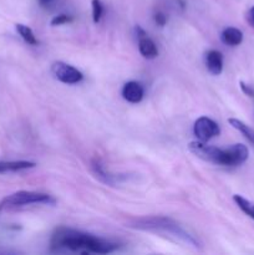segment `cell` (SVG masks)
Here are the masks:
<instances>
[{"mask_svg": "<svg viewBox=\"0 0 254 255\" xmlns=\"http://www.w3.org/2000/svg\"><path fill=\"white\" fill-rule=\"evenodd\" d=\"M51 248L56 251L66 249L70 252H77L80 254H109L116 251L119 244L76 229L61 227L52 234Z\"/></svg>", "mask_w": 254, "mask_h": 255, "instance_id": "cell-1", "label": "cell"}, {"mask_svg": "<svg viewBox=\"0 0 254 255\" xmlns=\"http://www.w3.org/2000/svg\"><path fill=\"white\" fill-rule=\"evenodd\" d=\"M128 227L139 229V231L159 232V233L169 234V236L174 237L176 239H179L183 243L194 247V248H199V246H201L198 239H196L192 234H189L176 221L167 218V217H143V218L134 219L131 226Z\"/></svg>", "mask_w": 254, "mask_h": 255, "instance_id": "cell-2", "label": "cell"}, {"mask_svg": "<svg viewBox=\"0 0 254 255\" xmlns=\"http://www.w3.org/2000/svg\"><path fill=\"white\" fill-rule=\"evenodd\" d=\"M55 199L51 196L41 192L19 191L10 194L1 202L2 207H22L29 204H54Z\"/></svg>", "mask_w": 254, "mask_h": 255, "instance_id": "cell-3", "label": "cell"}, {"mask_svg": "<svg viewBox=\"0 0 254 255\" xmlns=\"http://www.w3.org/2000/svg\"><path fill=\"white\" fill-rule=\"evenodd\" d=\"M189 151L203 161L223 166L224 163V149L218 147L209 146L202 141H193L188 146Z\"/></svg>", "mask_w": 254, "mask_h": 255, "instance_id": "cell-4", "label": "cell"}, {"mask_svg": "<svg viewBox=\"0 0 254 255\" xmlns=\"http://www.w3.org/2000/svg\"><path fill=\"white\" fill-rule=\"evenodd\" d=\"M51 71L59 81L67 85L77 84V82H80L84 79V75H82L81 71H79L76 67L71 66L69 64H65L62 61L54 62L51 66Z\"/></svg>", "mask_w": 254, "mask_h": 255, "instance_id": "cell-5", "label": "cell"}, {"mask_svg": "<svg viewBox=\"0 0 254 255\" xmlns=\"http://www.w3.org/2000/svg\"><path fill=\"white\" fill-rule=\"evenodd\" d=\"M194 136L202 142H207L212 139L213 137L218 136L221 133V128H219L218 124L214 122L213 120L208 119L206 116H202L194 122L193 126Z\"/></svg>", "mask_w": 254, "mask_h": 255, "instance_id": "cell-6", "label": "cell"}, {"mask_svg": "<svg viewBox=\"0 0 254 255\" xmlns=\"http://www.w3.org/2000/svg\"><path fill=\"white\" fill-rule=\"evenodd\" d=\"M224 166L236 167L241 166L248 159L249 151L246 144L236 143L224 149Z\"/></svg>", "mask_w": 254, "mask_h": 255, "instance_id": "cell-7", "label": "cell"}, {"mask_svg": "<svg viewBox=\"0 0 254 255\" xmlns=\"http://www.w3.org/2000/svg\"><path fill=\"white\" fill-rule=\"evenodd\" d=\"M144 95L143 87L141 84L136 81H129L125 84L124 89H122V96L126 101L131 102V104H138L142 101Z\"/></svg>", "mask_w": 254, "mask_h": 255, "instance_id": "cell-8", "label": "cell"}, {"mask_svg": "<svg viewBox=\"0 0 254 255\" xmlns=\"http://www.w3.org/2000/svg\"><path fill=\"white\" fill-rule=\"evenodd\" d=\"M206 66L212 75H219L223 70V55L218 50H209L206 55Z\"/></svg>", "mask_w": 254, "mask_h": 255, "instance_id": "cell-9", "label": "cell"}, {"mask_svg": "<svg viewBox=\"0 0 254 255\" xmlns=\"http://www.w3.org/2000/svg\"><path fill=\"white\" fill-rule=\"evenodd\" d=\"M34 167H36V163L30 161H0V173L19 172Z\"/></svg>", "mask_w": 254, "mask_h": 255, "instance_id": "cell-10", "label": "cell"}, {"mask_svg": "<svg viewBox=\"0 0 254 255\" xmlns=\"http://www.w3.org/2000/svg\"><path fill=\"white\" fill-rule=\"evenodd\" d=\"M138 50L142 56L149 60L154 59L158 55V50H157L156 44L149 37H147V35L138 37Z\"/></svg>", "mask_w": 254, "mask_h": 255, "instance_id": "cell-11", "label": "cell"}, {"mask_svg": "<svg viewBox=\"0 0 254 255\" xmlns=\"http://www.w3.org/2000/svg\"><path fill=\"white\" fill-rule=\"evenodd\" d=\"M222 41L229 46H237L243 41V32L236 27H227L222 32Z\"/></svg>", "mask_w": 254, "mask_h": 255, "instance_id": "cell-12", "label": "cell"}, {"mask_svg": "<svg viewBox=\"0 0 254 255\" xmlns=\"http://www.w3.org/2000/svg\"><path fill=\"white\" fill-rule=\"evenodd\" d=\"M233 201L236 202L237 206L239 207L242 212L247 214L248 217H251L252 219H254V203L253 202L248 201L244 197L239 196V194H234L233 196Z\"/></svg>", "mask_w": 254, "mask_h": 255, "instance_id": "cell-13", "label": "cell"}, {"mask_svg": "<svg viewBox=\"0 0 254 255\" xmlns=\"http://www.w3.org/2000/svg\"><path fill=\"white\" fill-rule=\"evenodd\" d=\"M228 122L231 124L232 127H234V128L238 129L242 134H244V137H246L247 139H249L252 143H254V129H252L251 127L247 126L246 124H243V122L239 121V120L237 119H229Z\"/></svg>", "mask_w": 254, "mask_h": 255, "instance_id": "cell-14", "label": "cell"}, {"mask_svg": "<svg viewBox=\"0 0 254 255\" xmlns=\"http://www.w3.org/2000/svg\"><path fill=\"white\" fill-rule=\"evenodd\" d=\"M16 30L20 36L30 45H37V40L32 30L24 24H16Z\"/></svg>", "mask_w": 254, "mask_h": 255, "instance_id": "cell-15", "label": "cell"}, {"mask_svg": "<svg viewBox=\"0 0 254 255\" xmlns=\"http://www.w3.org/2000/svg\"><path fill=\"white\" fill-rule=\"evenodd\" d=\"M92 19H94L95 24L100 22L102 14H104V6H102L100 0H92Z\"/></svg>", "mask_w": 254, "mask_h": 255, "instance_id": "cell-16", "label": "cell"}, {"mask_svg": "<svg viewBox=\"0 0 254 255\" xmlns=\"http://www.w3.org/2000/svg\"><path fill=\"white\" fill-rule=\"evenodd\" d=\"M71 21H72V16H70V15H66V14H60L57 15V16H55L54 19L50 21V24H51V26H60V25L67 24V22H71Z\"/></svg>", "mask_w": 254, "mask_h": 255, "instance_id": "cell-17", "label": "cell"}, {"mask_svg": "<svg viewBox=\"0 0 254 255\" xmlns=\"http://www.w3.org/2000/svg\"><path fill=\"white\" fill-rule=\"evenodd\" d=\"M154 21H156V24L159 25V26H164L167 22V16L163 12H157V14L154 15Z\"/></svg>", "mask_w": 254, "mask_h": 255, "instance_id": "cell-18", "label": "cell"}, {"mask_svg": "<svg viewBox=\"0 0 254 255\" xmlns=\"http://www.w3.org/2000/svg\"><path fill=\"white\" fill-rule=\"evenodd\" d=\"M241 89H242V91L247 95V96L254 97V90L252 89L251 86H248V85H246L244 82H242V81H241Z\"/></svg>", "mask_w": 254, "mask_h": 255, "instance_id": "cell-19", "label": "cell"}, {"mask_svg": "<svg viewBox=\"0 0 254 255\" xmlns=\"http://www.w3.org/2000/svg\"><path fill=\"white\" fill-rule=\"evenodd\" d=\"M248 20H249V22H251V24L254 26V6L252 7L251 10H249V12H248Z\"/></svg>", "mask_w": 254, "mask_h": 255, "instance_id": "cell-20", "label": "cell"}]
</instances>
